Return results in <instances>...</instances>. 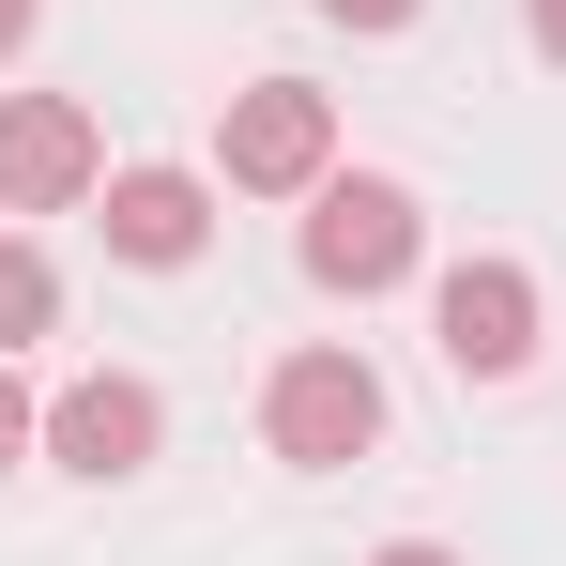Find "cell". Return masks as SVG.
Segmentation results:
<instances>
[{
  "label": "cell",
  "mask_w": 566,
  "mask_h": 566,
  "mask_svg": "<svg viewBox=\"0 0 566 566\" xmlns=\"http://www.w3.org/2000/svg\"><path fill=\"white\" fill-rule=\"evenodd\" d=\"M413 245H429L413 185H382V169H322V185H306V276L322 291H398Z\"/></svg>",
  "instance_id": "6da1fadb"
},
{
  "label": "cell",
  "mask_w": 566,
  "mask_h": 566,
  "mask_svg": "<svg viewBox=\"0 0 566 566\" xmlns=\"http://www.w3.org/2000/svg\"><path fill=\"white\" fill-rule=\"evenodd\" d=\"M261 444H276V460H306V474L368 460V444H382V382H368V353H291V368L261 382Z\"/></svg>",
  "instance_id": "7a4b0ae2"
},
{
  "label": "cell",
  "mask_w": 566,
  "mask_h": 566,
  "mask_svg": "<svg viewBox=\"0 0 566 566\" xmlns=\"http://www.w3.org/2000/svg\"><path fill=\"white\" fill-rule=\"evenodd\" d=\"M214 169L245 199H306L337 169V107L306 93V77H261V93H230V138H214Z\"/></svg>",
  "instance_id": "3957f363"
},
{
  "label": "cell",
  "mask_w": 566,
  "mask_h": 566,
  "mask_svg": "<svg viewBox=\"0 0 566 566\" xmlns=\"http://www.w3.org/2000/svg\"><path fill=\"white\" fill-rule=\"evenodd\" d=\"M107 185V138L77 93H0V199L15 214H62V199Z\"/></svg>",
  "instance_id": "277c9868"
},
{
  "label": "cell",
  "mask_w": 566,
  "mask_h": 566,
  "mask_svg": "<svg viewBox=\"0 0 566 566\" xmlns=\"http://www.w3.org/2000/svg\"><path fill=\"white\" fill-rule=\"evenodd\" d=\"M154 444H169V398H154L138 368H93V382H62V398H46V460L93 474V490H107V474H138Z\"/></svg>",
  "instance_id": "5b68a950"
},
{
  "label": "cell",
  "mask_w": 566,
  "mask_h": 566,
  "mask_svg": "<svg viewBox=\"0 0 566 566\" xmlns=\"http://www.w3.org/2000/svg\"><path fill=\"white\" fill-rule=\"evenodd\" d=\"M444 368L460 382H521L536 368V276L521 261H460L444 276Z\"/></svg>",
  "instance_id": "8992f818"
},
{
  "label": "cell",
  "mask_w": 566,
  "mask_h": 566,
  "mask_svg": "<svg viewBox=\"0 0 566 566\" xmlns=\"http://www.w3.org/2000/svg\"><path fill=\"white\" fill-rule=\"evenodd\" d=\"M214 245V199L199 169H107V261H138V276H169Z\"/></svg>",
  "instance_id": "52a82bcc"
},
{
  "label": "cell",
  "mask_w": 566,
  "mask_h": 566,
  "mask_svg": "<svg viewBox=\"0 0 566 566\" xmlns=\"http://www.w3.org/2000/svg\"><path fill=\"white\" fill-rule=\"evenodd\" d=\"M62 322V276H46V245H0V353L15 337H46Z\"/></svg>",
  "instance_id": "ba28073f"
},
{
  "label": "cell",
  "mask_w": 566,
  "mask_h": 566,
  "mask_svg": "<svg viewBox=\"0 0 566 566\" xmlns=\"http://www.w3.org/2000/svg\"><path fill=\"white\" fill-rule=\"evenodd\" d=\"M31 444H46V413H31V398H15V368H0V474L31 460Z\"/></svg>",
  "instance_id": "9c48e42d"
},
{
  "label": "cell",
  "mask_w": 566,
  "mask_h": 566,
  "mask_svg": "<svg viewBox=\"0 0 566 566\" xmlns=\"http://www.w3.org/2000/svg\"><path fill=\"white\" fill-rule=\"evenodd\" d=\"M322 15H337V31H413L429 0H322Z\"/></svg>",
  "instance_id": "30bf717a"
},
{
  "label": "cell",
  "mask_w": 566,
  "mask_h": 566,
  "mask_svg": "<svg viewBox=\"0 0 566 566\" xmlns=\"http://www.w3.org/2000/svg\"><path fill=\"white\" fill-rule=\"evenodd\" d=\"M368 566H460V552H444V536H398V552H368Z\"/></svg>",
  "instance_id": "8fae6325"
},
{
  "label": "cell",
  "mask_w": 566,
  "mask_h": 566,
  "mask_svg": "<svg viewBox=\"0 0 566 566\" xmlns=\"http://www.w3.org/2000/svg\"><path fill=\"white\" fill-rule=\"evenodd\" d=\"M536 62H566V0H536Z\"/></svg>",
  "instance_id": "7c38bea8"
},
{
  "label": "cell",
  "mask_w": 566,
  "mask_h": 566,
  "mask_svg": "<svg viewBox=\"0 0 566 566\" xmlns=\"http://www.w3.org/2000/svg\"><path fill=\"white\" fill-rule=\"evenodd\" d=\"M15 46H31V0H0V62H15Z\"/></svg>",
  "instance_id": "4fadbf2b"
}]
</instances>
